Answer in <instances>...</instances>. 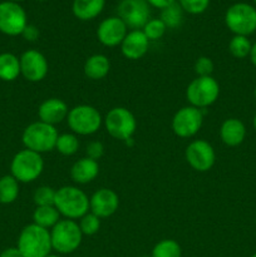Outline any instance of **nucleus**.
<instances>
[{
	"mask_svg": "<svg viewBox=\"0 0 256 257\" xmlns=\"http://www.w3.org/2000/svg\"><path fill=\"white\" fill-rule=\"evenodd\" d=\"M54 206L60 216L75 221L89 212V197L75 186H63L55 192Z\"/></svg>",
	"mask_w": 256,
	"mask_h": 257,
	"instance_id": "f257e3e1",
	"label": "nucleus"
},
{
	"mask_svg": "<svg viewBox=\"0 0 256 257\" xmlns=\"http://www.w3.org/2000/svg\"><path fill=\"white\" fill-rule=\"evenodd\" d=\"M119 207V197L110 188H99L89 197V211L99 218L110 217Z\"/></svg>",
	"mask_w": 256,
	"mask_h": 257,
	"instance_id": "dca6fc26",
	"label": "nucleus"
},
{
	"mask_svg": "<svg viewBox=\"0 0 256 257\" xmlns=\"http://www.w3.org/2000/svg\"><path fill=\"white\" fill-rule=\"evenodd\" d=\"M55 150L63 156H73L79 150V140L74 133H62L58 136Z\"/></svg>",
	"mask_w": 256,
	"mask_h": 257,
	"instance_id": "cd10ccee",
	"label": "nucleus"
},
{
	"mask_svg": "<svg viewBox=\"0 0 256 257\" xmlns=\"http://www.w3.org/2000/svg\"><path fill=\"white\" fill-rule=\"evenodd\" d=\"M248 58H250L251 64L256 68V42L253 43L252 47H251V52H250V55H248Z\"/></svg>",
	"mask_w": 256,
	"mask_h": 257,
	"instance_id": "58836bf2",
	"label": "nucleus"
},
{
	"mask_svg": "<svg viewBox=\"0 0 256 257\" xmlns=\"http://www.w3.org/2000/svg\"><path fill=\"white\" fill-rule=\"evenodd\" d=\"M68 109L67 103L60 98H48L38 108V117L42 122L50 125H55L67 119Z\"/></svg>",
	"mask_w": 256,
	"mask_h": 257,
	"instance_id": "a211bd4d",
	"label": "nucleus"
},
{
	"mask_svg": "<svg viewBox=\"0 0 256 257\" xmlns=\"http://www.w3.org/2000/svg\"><path fill=\"white\" fill-rule=\"evenodd\" d=\"M117 12L118 18L133 30L143 29L151 15L150 4L146 0H122Z\"/></svg>",
	"mask_w": 256,
	"mask_h": 257,
	"instance_id": "f8f14e48",
	"label": "nucleus"
},
{
	"mask_svg": "<svg viewBox=\"0 0 256 257\" xmlns=\"http://www.w3.org/2000/svg\"><path fill=\"white\" fill-rule=\"evenodd\" d=\"M160 19L165 23V25L167 28H172L173 29V28L180 27L183 19L182 8L180 7L178 3H173L170 7L162 9Z\"/></svg>",
	"mask_w": 256,
	"mask_h": 257,
	"instance_id": "c85d7f7f",
	"label": "nucleus"
},
{
	"mask_svg": "<svg viewBox=\"0 0 256 257\" xmlns=\"http://www.w3.org/2000/svg\"><path fill=\"white\" fill-rule=\"evenodd\" d=\"M150 48V40L142 30H131L120 44L123 57L130 60H138L145 57Z\"/></svg>",
	"mask_w": 256,
	"mask_h": 257,
	"instance_id": "f3484780",
	"label": "nucleus"
},
{
	"mask_svg": "<svg viewBox=\"0 0 256 257\" xmlns=\"http://www.w3.org/2000/svg\"><path fill=\"white\" fill-rule=\"evenodd\" d=\"M20 59V75L32 83L42 82L48 74L49 64L43 53L37 49H29L23 53Z\"/></svg>",
	"mask_w": 256,
	"mask_h": 257,
	"instance_id": "4468645a",
	"label": "nucleus"
},
{
	"mask_svg": "<svg viewBox=\"0 0 256 257\" xmlns=\"http://www.w3.org/2000/svg\"><path fill=\"white\" fill-rule=\"evenodd\" d=\"M50 238L53 250L60 255H68L79 248L83 233L78 222L64 218L50 230Z\"/></svg>",
	"mask_w": 256,
	"mask_h": 257,
	"instance_id": "423d86ee",
	"label": "nucleus"
},
{
	"mask_svg": "<svg viewBox=\"0 0 256 257\" xmlns=\"http://www.w3.org/2000/svg\"><path fill=\"white\" fill-rule=\"evenodd\" d=\"M47 257H62V256H59V255H52V253H50V255H48Z\"/></svg>",
	"mask_w": 256,
	"mask_h": 257,
	"instance_id": "79ce46f5",
	"label": "nucleus"
},
{
	"mask_svg": "<svg viewBox=\"0 0 256 257\" xmlns=\"http://www.w3.org/2000/svg\"><path fill=\"white\" fill-rule=\"evenodd\" d=\"M22 35L24 37L25 40H28V42H35V40L39 38V30H38V28L34 27V25L28 24Z\"/></svg>",
	"mask_w": 256,
	"mask_h": 257,
	"instance_id": "c9c22d12",
	"label": "nucleus"
},
{
	"mask_svg": "<svg viewBox=\"0 0 256 257\" xmlns=\"http://www.w3.org/2000/svg\"><path fill=\"white\" fill-rule=\"evenodd\" d=\"M203 123V112L193 105L178 109L172 118V131L177 137L191 138L200 132Z\"/></svg>",
	"mask_w": 256,
	"mask_h": 257,
	"instance_id": "9d476101",
	"label": "nucleus"
},
{
	"mask_svg": "<svg viewBox=\"0 0 256 257\" xmlns=\"http://www.w3.org/2000/svg\"><path fill=\"white\" fill-rule=\"evenodd\" d=\"M68 127L77 136H92L100 130L103 117L99 110L89 104H79L69 109Z\"/></svg>",
	"mask_w": 256,
	"mask_h": 257,
	"instance_id": "39448f33",
	"label": "nucleus"
},
{
	"mask_svg": "<svg viewBox=\"0 0 256 257\" xmlns=\"http://www.w3.org/2000/svg\"><path fill=\"white\" fill-rule=\"evenodd\" d=\"M17 247L23 257H47L53 250L50 230L35 223L27 225L20 231Z\"/></svg>",
	"mask_w": 256,
	"mask_h": 257,
	"instance_id": "f03ea898",
	"label": "nucleus"
},
{
	"mask_svg": "<svg viewBox=\"0 0 256 257\" xmlns=\"http://www.w3.org/2000/svg\"><path fill=\"white\" fill-rule=\"evenodd\" d=\"M44 170V160L40 153L22 150L13 157L10 175L19 183H32L40 177Z\"/></svg>",
	"mask_w": 256,
	"mask_h": 257,
	"instance_id": "20e7f679",
	"label": "nucleus"
},
{
	"mask_svg": "<svg viewBox=\"0 0 256 257\" xmlns=\"http://www.w3.org/2000/svg\"><path fill=\"white\" fill-rule=\"evenodd\" d=\"M252 125H253V130L256 131V114L253 115V119H252Z\"/></svg>",
	"mask_w": 256,
	"mask_h": 257,
	"instance_id": "ea45409f",
	"label": "nucleus"
},
{
	"mask_svg": "<svg viewBox=\"0 0 256 257\" xmlns=\"http://www.w3.org/2000/svg\"><path fill=\"white\" fill-rule=\"evenodd\" d=\"M8 2H14V3H19V2H24V0H8Z\"/></svg>",
	"mask_w": 256,
	"mask_h": 257,
	"instance_id": "a19ab883",
	"label": "nucleus"
},
{
	"mask_svg": "<svg viewBox=\"0 0 256 257\" xmlns=\"http://www.w3.org/2000/svg\"><path fill=\"white\" fill-rule=\"evenodd\" d=\"M0 257H23L18 247H8L0 253Z\"/></svg>",
	"mask_w": 256,
	"mask_h": 257,
	"instance_id": "4c0bfd02",
	"label": "nucleus"
},
{
	"mask_svg": "<svg viewBox=\"0 0 256 257\" xmlns=\"http://www.w3.org/2000/svg\"><path fill=\"white\" fill-rule=\"evenodd\" d=\"M85 155L88 158L98 162V160H100L104 155V146L99 141H92L85 147Z\"/></svg>",
	"mask_w": 256,
	"mask_h": 257,
	"instance_id": "f704fd0d",
	"label": "nucleus"
},
{
	"mask_svg": "<svg viewBox=\"0 0 256 257\" xmlns=\"http://www.w3.org/2000/svg\"><path fill=\"white\" fill-rule=\"evenodd\" d=\"M246 127L238 118H227L220 127V138L223 145L237 147L245 141Z\"/></svg>",
	"mask_w": 256,
	"mask_h": 257,
	"instance_id": "6ab92c4d",
	"label": "nucleus"
},
{
	"mask_svg": "<svg viewBox=\"0 0 256 257\" xmlns=\"http://www.w3.org/2000/svg\"><path fill=\"white\" fill-rule=\"evenodd\" d=\"M99 173V165L97 161L88 157L79 158L70 168V178L77 185H87L93 182Z\"/></svg>",
	"mask_w": 256,
	"mask_h": 257,
	"instance_id": "aec40b11",
	"label": "nucleus"
},
{
	"mask_svg": "<svg viewBox=\"0 0 256 257\" xmlns=\"http://www.w3.org/2000/svg\"><path fill=\"white\" fill-rule=\"evenodd\" d=\"M110 70V62L104 54H93L87 58L83 67L85 77L92 80H100L108 75Z\"/></svg>",
	"mask_w": 256,
	"mask_h": 257,
	"instance_id": "412c9836",
	"label": "nucleus"
},
{
	"mask_svg": "<svg viewBox=\"0 0 256 257\" xmlns=\"http://www.w3.org/2000/svg\"><path fill=\"white\" fill-rule=\"evenodd\" d=\"M251 257H256V252H255V253H253V255H252V256H251Z\"/></svg>",
	"mask_w": 256,
	"mask_h": 257,
	"instance_id": "c03bdc74",
	"label": "nucleus"
},
{
	"mask_svg": "<svg viewBox=\"0 0 256 257\" xmlns=\"http://www.w3.org/2000/svg\"><path fill=\"white\" fill-rule=\"evenodd\" d=\"M167 27L165 25V23L161 19H150L147 22V24L143 27L142 32L145 33L146 37L148 38V40H158L165 35Z\"/></svg>",
	"mask_w": 256,
	"mask_h": 257,
	"instance_id": "2f4dec72",
	"label": "nucleus"
},
{
	"mask_svg": "<svg viewBox=\"0 0 256 257\" xmlns=\"http://www.w3.org/2000/svg\"><path fill=\"white\" fill-rule=\"evenodd\" d=\"M195 72L197 77H210L213 73V62L208 57H200L195 62Z\"/></svg>",
	"mask_w": 256,
	"mask_h": 257,
	"instance_id": "72a5a7b5",
	"label": "nucleus"
},
{
	"mask_svg": "<svg viewBox=\"0 0 256 257\" xmlns=\"http://www.w3.org/2000/svg\"><path fill=\"white\" fill-rule=\"evenodd\" d=\"M39 2H43V0H39Z\"/></svg>",
	"mask_w": 256,
	"mask_h": 257,
	"instance_id": "de8ad7c7",
	"label": "nucleus"
},
{
	"mask_svg": "<svg viewBox=\"0 0 256 257\" xmlns=\"http://www.w3.org/2000/svg\"><path fill=\"white\" fill-rule=\"evenodd\" d=\"M103 124L110 137L119 141L132 140L137 130L135 114L124 107H114L103 118Z\"/></svg>",
	"mask_w": 256,
	"mask_h": 257,
	"instance_id": "0eeeda50",
	"label": "nucleus"
},
{
	"mask_svg": "<svg viewBox=\"0 0 256 257\" xmlns=\"http://www.w3.org/2000/svg\"><path fill=\"white\" fill-rule=\"evenodd\" d=\"M141 257H151V256H141Z\"/></svg>",
	"mask_w": 256,
	"mask_h": 257,
	"instance_id": "a18cd8bd",
	"label": "nucleus"
},
{
	"mask_svg": "<svg viewBox=\"0 0 256 257\" xmlns=\"http://www.w3.org/2000/svg\"><path fill=\"white\" fill-rule=\"evenodd\" d=\"M20 75V59L13 53L0 54V79L13 82Z\"/></svg>",
	"mask_w": 256,
	"mask_h": 257,
	"instance_id": "5701e85b",
	"label": "nucleus"
},
{
	"mask_svg": "<svg viewBox=\"0 0 256 257\" xmlns=\"http://www.w3.org/2000/svg\"><path fill=\"white\" fill-rule=\"evenodd\" d=\"M58 133L55 125L37 120L30 123L23 131L22 142L27 150L34 151L37 153H47L55 150V143L58 140Z\"/></svg>",
	"mask_w": 256,
	"mask_h": 257,
	"instance_id": "7ed1b4c3",
	"label": "nucleus"
},
{
	"mask_svg": "<svg viewBox=\"0 0 256 257\" xmlns=\"http://www.w3.org/2000/svg\"><path fill=\"white\" fill-rule=\"evenodd\" d=\"M225 24L235 35H248L256 32V8L247 3L231 5L225 14Z\"/></svg>",
	"mask_w": 256,
	"mask_h": 257,
	"instance_id": "6e6552de",
	"label": "nucleus"
},
{
	"mask_svg": "<svg viewBox=\"0 0 256 257\" xmlns=\"http://www.w3.org/2000/svg\"><path fill=\"white\" fill-rule=\"evenodd\" d=\"M127 25L118 17H110L100 22L97 29V38L104 47L114 48L122 44L128 33Z\"/></svg>",
	"mask_w": 256,
	"mask_h": 257,
	"instance_id": "2eb2a0df",
	"label": "nucleus"
},
{
	"mask_svg": "<svg viewBox=\"0 0 256 257\" xmlns=\"http://www.w3.org/2000/svg\"><path fill=\"white\" fill-rule=\"evenodd\" d=\"M55 192L57 190L49 187V186H40L35 190L33 195V200L37 207L40 206H54L55 201Z\"/></svg>",
	"mask_w": 256,
	"mask_h": 257,
	"instance_id": "7c9ffc66",
	"label": "nucleus"
},
{
	"mask_svg": "<svg viewBox=\"0 0 256 257\" xmlns=\"http://www.w3.org/2000/svg\"><path fill=\"white\" fill-rule=\"evenodd\" d=\"M253 97H255V99H256V87H255V89H253Z\"/></svg>",
	"mask_w": 256,
	"mask_h": 257,
	"instance_id": "37998d69",
	"label": "nucleus"
},
{
	"mask_svg": "<svg viewBox=\"0 0 256 257\" xmlns=\"http://www.w3.org/2000/svg\"><path fill=\"white\" fill-rule=\"evenodd\" d=\"M182 250L177 241L165 238L157 242L153 247L151 257H181Z\"/></svg>",
	"mask_w": 256,
	"mask_h": 257,
	"instance_id": "a878e982",
	"label": "nucleus"
},
{
	"mask_svg": "<svg viewBox=\"0 0 256 257\" xmlns=\"http://www.w3.org/2000/svg\"><path fill=\"white\" fill-rule=\"evenodd\" d=\"M220 95V84L217 80L210 77H197L188 84L186 89V98L190 105L196 108H207L212 105Z\"/></svg>",
	"mask_w": 256,
	"mask_h": 257,
	"instance_id": "1a4fd4ad",
	"label": "nucleus"
},
{
	"mask_svg": "<svg viewBox=\"0 0 256 257\" xmlns=\"http://www.w3.org/2000/svg\"><path fill=\"white\" fill-rule=\"evenodd\" d=\"M255 223H256V218H255Z\"/></svg>",
	"mask_w": 256,
	"mask_h": 257,
	"instance_id": "09e8293b",
	"label": "nucleus"
},
{
	"mask_svg": "<svg viewBox=\"0 0 256 257\" xmlns=\"http://www.w3.org/2000/svg\"><path fill=\"white\" fill-rule=\"evenodd\" d=\"M104 4L105 0H74L72 10L75 18L87 22L97 18L104 9Z\"/></svg>",
	"mask_w": 256,
	"mask_h": 257,
	"instance_id": "4be33fe9",
	"label": "nucleus"
},
{
	"mask_svg": "<svg viewBox=\"0 0 256 257\" xmlns=\"http://www.w3.org/2000/svg\"><path fill=\"white\" fill-rule=\"evenodd\" d=\"M251 47H252V43L250 42L248 37L233 35L228 43V52L236 59H243L250 55Z\"/></svg>",
	"mask_w": 256,
	"mask_h": 257,
	"instance_id": "bb28decb",
	"label": "nucleus"
},
{
	"mask_svg": "<svg viewBox=\"0 0 256 257\" xmlns=\"http://www.w3.org/2000/svg\"><path fill=\"white\" fill-rule=\"evenodd\" d=\"M60 221V213L55 206H40L33 212V223L47 230H52Z\"/></svg>",
	"mask_w": 256,
	"mask_h": 257,
	"instance_id": "b1692460",
	"label": "nucleus"
},
{
	"mask_svg": "<svg viewBox=\"0 0 256 257\" xmlns=\"http://www.w3.org/2000/svg\"><path fill=\"white\" fill-rule=\"evenodd\" d=\"M178 4L182 8L183 12L197 15L202 14L207 10L210 0H178Z\"/></svg>",
	"mask_w": 256,
	"mask_h": 257,
	"instance_id": "473e14b6",
	"label": "nucleus"
},
{
	"mask_svg": "<svg viewBox=\"0 0 256 257\" xmlns=\"http://www.w3.org/2000/svg\"><path fill=\"white\" fill-rule=\"evenodd\" d=\"M19 182L12 175L3 176L0 178V203L10 205L15 202L19 196Z\"/></svg>",
	"mask_w": 256,
	"mask_h": 257,
	"instance_id": "393cba45",
	"label": "nucleus"
},
{
	"mask_svg": "<svg viewBox=\"0 0 256 257\" xmlns=\"http://www.w3.org/2000/svg\"><path fill=\"white\" fill-rule=\"evenodd\" d=\"M146 2L148 3L150 5H152V7L155 8H158V9H165V8L170 7L171 4H173V3H176V0H146Z\"/></svg>",
	"mask_w": 256,
	"mask_h": 257,
	"instance_id": "e433bc0d",
	"label": "nucleus"
},
{
	"mask_svg": "<svg viewBox=\"0 0 256 257\" xmlns=\"http://www.w3.org/2000/svg\"><path fill=\"white\" fill-rule=\"evenodd\" d=\"M28 25L27 13L18 3H0V32L9 37L22 35Z\"/></svg>",
	"mask_w": 256,
	"mask_h": 257,
	"instance_id": "9b49d317",
	"label": "nucleus"
},
{
	"mask_svg": "<svg viewBox=\"0 0 256 257\" xmlns=\"http://www.w3.org/2000/svg\"><path fill=\"white\" fill-rule=\"evenodd\" d=\"M188 165L197 172H207L216 162V153L212 146L205 140L192 141L185 151Z\"/></svg>",
	"mask_w": 256,
	"mask_h": 257,
	"instance_id": "ddd939ff",
	"label": "nucleus"
},
{
	"mask_svg": "<svg viewBox=\"0 0 256 257\" xmlns=\"http://www.w3.org/2000/svg\"><path fill=\"white\" fill-rule=\"evenodd\" d=\"M78 225H79V228L80 231H82L83 236H93L99 231L100 218L89 211V212L85 213L83 217L79 218Z\"/></svg>",
	"mask_w": 256,
	"mask_h": 257,
	"instance_id": "c756f323",
	"label": "nucleus"
},
{
	"mask_svg": "<svg viewBox=\"0 0 256 257\" xmlns=\"http://www.w3.org/2000/svg\"><path fill=\"white\" fill-rule=\"evenodd\" d=\"M253 3H255V4H256V0H253Z\"/></svg>",
	"mask_w": 256,
	"mask_h": 257,
	"instance_id": "49530a36",
	"label": "nucleus"
}]
</instances>
